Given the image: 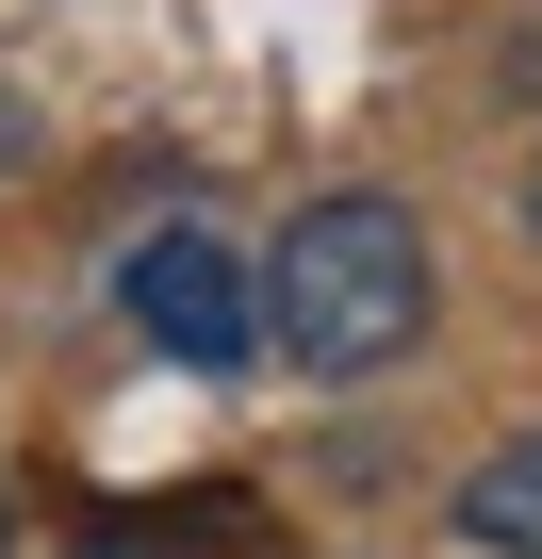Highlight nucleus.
<instances>
[{"instance_id":"nucleus-1","label":"nucleus","mask_w":542,"mask_h":559,"mask_svg":"<svg viewBox=\"0 0 542 559\" xmlns=\"http://www.w3.org/2000/svg\"><path fill=\"white\" fill-rule=\"evenodd\" d=\"M427 214L378 198V181H329L280 214V247H263V346H280L297 379H378L427 346Z\"/></svg>"},{"instance_id":"nucleus-2","label":"nucleus","mask_w":542,"mask_h":559,"mask_svg":"<svg viewBox=\"0 0 542 559\" xmlns=\"http://www.w3.org/2000/svg\"><path fill=\"white\" fill-rule=\"evenodd\" d=\"M116 297H132V330H148L165 362H197V379L263 362V263H246L230 230H197V214H165V230L116 263Z\"/></svg>"},{"instance_id":"nucleus-3","label":"nucleus","mask_w":542,"mask_h":559,"mask_svg":"<svg viewBox=\"0 0 542 559\" xmlns=\"http://www.w3.org/2000/svg\"><path fill=\"white\" fill-rule=\"evenodd\" d=\"M460 543H493V559H542V428H526V444H493V461L460 477Z\"/></svg>"},{"instance_id":"nucleus-4","label":"nucleus","mask_w":542,"mask_h":559,"mask_svg":"<svg viewBox=\"0 0 542 559\" xmlns=\"http://www.w3.org/2000/svg\"><path fill=\"white\" fill-rule=\"evenodd\" d=\"M34 148H50V132H34V99H17V83H0V181H17Z\"/></svg>"},{"instance_id":"nucleus-5","label":"nucleus","mask_w":542,"mask_h":559,"mask_svg":"<svg viewBox=\"0 0 542 559\" xmlns=\"http://www.w3.org/2000/svg\"><path fill=\"white\" fill-rule=\"evenodd\" d=\"M67 559H165V543H67Z\"/></svg>"},{"instance_id":"nucleus-6","label":"nucleus","mask_w":542,"mask_h":559,"mask_svg":"<svg viewBox=\"0 0 542 559\" xmlns=\"http://www.w3.org/2000/svg\"><path fill=\"white\" fill-rule=\"evenodd\" d=\"M526 247H542V165H526Z\"/></svg>"}]
</instances>
